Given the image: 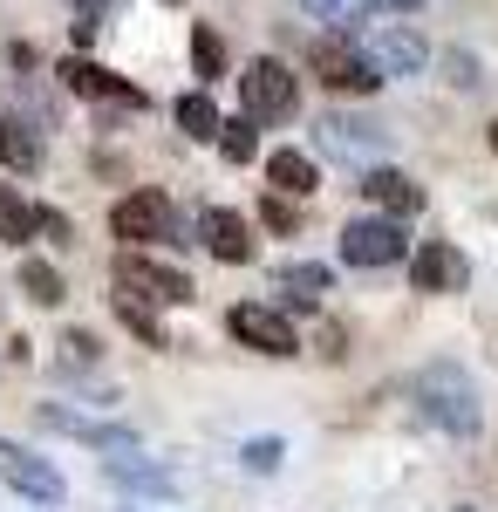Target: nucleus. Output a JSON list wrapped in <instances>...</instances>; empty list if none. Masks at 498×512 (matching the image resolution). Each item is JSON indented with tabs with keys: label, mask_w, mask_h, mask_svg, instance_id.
<instances>
[{
	"label": "nucleus",
	"mask_w": 498,
	"mask_h": 512,
	"mask_svg": "<svg viewBox=\"0 0 498 512\" xmlns=\"http://www.w3.org/2000/svg\"><path fill=\"white\" fill-rule=\"evenodd\" d=\"M417 403L430 424H444L451 437H478V424H485V410H478V383L464 376L458 362H430L417 376Z\"/></svg>",
	"instance_id": "nucleus-1"
},
{
	"label": "nucleus",
	"mask_w": 498,
	"mask_h": 512,
	"mask_svg": "<svg viewBox=\"0 0 498 512\" xmlns=\"http://www.w3.org/2000/svg\"><path fill=\"white\" fill-rule=\"evenodd\" d=\"M239 96H246V123H287L301 110V82L287 76V62H246V76H239Z\"/></svg>",
	"instance_id": "nucleus-2"
},
{
	"label": "nucleus",
	"mask_w": 498,
	"mask_h": 512,
	"mask_svg": "<svg viewBox=\"0 0 498 512\" xmlns=\"http://www.w3.org/2000/svg\"><path fill=\"white\" fill-rule=\"evenodd\" d=\"M116 287H123L130 301H164V308H185V301H192V274H185V267H164L151 253H123V260H116Z\"/></svg>",
	"instance_id": "nucleus-3"
},
{
	"label": "nucleus",
	"mask_w": 498,
	"mask_h": 512,
	"mask_svg": "<svg viewBox=\"0 0 498 512\" xmlns=\"http://www.w3.org/2000/svg\"><path fill=\"white\" fill-rule=\"evenodd\" d=\"M403 253H410L403 219L369 212V219H348V226H342V260H348V267H396Z\"/></svg>",
	"instance_id": "nucleus-4"
},
{
	"label": "nucleus",
	"mask_w": 498,
	"mask_h": 512,
	"mask_svg": "<svg viewBox=\"0 0 498 512\" xmlns=\"http://www.w3.org/2000/svg\"><path fill=\"white\" fill-rule=\"evenodd\" d=\"M355 48H362V62H369V69H376V76H417L423 62H430V48H423V35H410V28H403V21H383V28H362V41H355Z\"/></svg>",
	"instance_id": "nucleus-5"
},
{
	"label": "nucleus",
	"mask_w": 498,
	"mask_h": 512,
	"mask_svg": "<svg viewBox=\"0 0 498 512\" xmlns=\"http://www.w3.org/2000/svg\"><path fill=\"white\" fill-rule=\"evenodd\" d=\"M226 328H232V342H246L253 355H273V362L301 349V342H294V321L280 315V308H267V301H239L226 315Z\"/></svg>",
	"instance_id": "nucleus-6"
},
{
	"label": "nucleus",
	"mask_w": 498,
	"mask_h": 512,
	"mask_svg": "<svg viewBox=\"0 0 498 512\" xmlns=\"http://www.w3.org/2000/svg\"><path fill=\"white\" fill-rule=\"evenodd\" d=\"M314 69H321V82L335 89V96H369V89H383V76L362 62V48L355 41H314Z\"/></svg>",
	"instance_id": "nucleus-7"
},
{
	"label": "nucleus",
	"mask_w": 498,
	"mask_h": 512,
	"mask_svg": "<svg viewBox=\"0 0 498 512\" xmlns=\"http://www.w3.org/2000/svg\"><path fill=\"white\" fill-rule=\"evenodd\" d=\"M110 233L123 246H144V239H164L171 233V198L164 192H130L110 205Z\"/></svg>",
	"instance_id": "nucleus-8"
},
{
	"label": "nucleus",
	"mask_w": 498,
	"mask_h": 512,
	"mask_svg": "<svg viewBox=\"0 0 498 512\" xmlns=\"http://www.w3.org/2000/svg\"><path fill=\"white\" fill-rule=\"evenodd\" d=\"M410 280H417V294H458L464 280H471V267H464L458 246L430 239V246H417V253H410Z\"/></svg>",
	"instance_id": "nucleus-9"
},
{
	"label": "nucleus",
	"mask_w": 498,
	"mask_h": 512,
	"mask_svg": "<svg viewBox=\"0 0 498 512\" xmlns=\"http://www.w3.org/2000/svg\"><path fill=\"white\" fill-rule=\"evenodd\" d=\"M0 478L14 485V492H28V499H41V506H55L69 485H62V472L48 465V458H35V451H0Z\"/></svg>",
	"instance_id": "nucleus-10"
},
{
	"label": "nucleus",
	"mask_w": 498,
	"mask_h": 512,
	"mask_svg": "<svg viewBox=\"0 0 498 512\" xmlns=\"http://www.w3.org/2000/svg\"><path fill=\"white\" fill-rule=\"evenodd\" d=\"M198 239H205V253H219L226 267L253 260V233H246V219H239V212H226V205H212V212L198 219Z\"/></svg>",
	"instance_id": "nucleus-11"
},
{
	"label": "nucleus",
	"mask_w": 498,
	"mask_h": 512,
	"mask_svg": "<svg viewBox=\"0 0 498 512\" xmlns=\"http://www.w3.org/2000/svg\"><path fill=\"white\" fill-rule=\"evenodd\" d=\"M41 424L62 437H82V444H96V451H130V431H116V424H96V417H82L69 403H41Z\"/></svg>",
	"instance_id": "nucleus-12"
},
{
	"label": "nucleus",
	"mask_w": 498,
	"mask_h": 512,
	"mask_svg": "<svg viewBox=\"0 0 498 512\" xmlns=\"http://www.w3.org/2000/svg\"><path fill=\"white\" fill-rule=\"evenodd\" d=\"M321 144L335 151V158H369V151H383L389 130L369 117H321Z\"/></svg>",
	"instance_id": "nucleus-13"
},
{
	"label": "nucleus",
	"mask_w": 498,
	"mask_h": 512,
	"mask_svg": "<svg viewBox=\"0 0 498 512\" xmlns=\"http://www.w3.org/2000/svg\"><path fill=\"white\" fill-rule=\"evenodd\" d=\"M55 76L69 82L76 96H89V103H130V110L144 103V96H137V89H130L123 76H110V69H96V62H62Z\"/></svg>",
	"instance_id": "nucleus-14"
},
{
	"label": "nucleus",
	"mask_w": 498,
	"mask_h": 512,
	"mask_svg": "<svg viewBox=\"0 0 498 512\" xmlns=\"http://www.w3.org/2000/svg\"><path fill=\"white\" fill-rule=\"evenodd\" d=\"M362 192L383 205V219H410V212H423V185H417V178H403V171H369Z\"/></svg>",
	"instance_id": "nucleus-15"
},
{
	"label": "nucleus",
	"mask_w": 498,
	"mask_h": 512,
	"mask_svg": "<svg viewBox=\"0 0 498 512\" xmlns=\"http://www.w3.org/2000/svg\"><path fill=\"white\" fill-rule=\"evenodd\" d=\"M267 185L280 198H307L314 185H321V171H314L307 151H273V158H267Z\"/></svg>",
	"instance_id": "nucleus-16"
},
{
	"label": "nucleus",
	"mask_w": 498,
	"mask_h": 512,
	"mask_svg": "<svg viewBox=\"0 0 498 512\" xmlns=\"http://www.w3.org/2000/svg\"><path fill=\"white\" fill-rule=\"evenodd\" d=\"M273 287H287V301H294V308H314V301L335 287V274H328V267H314V260H287V267H273Z\"/></svg>",
	"instance_id": "nucleus-17"
},
{
	"label": "nucleus",
	"mask_w": 498,
	"mask_h": 512,
	"mask_svg": "<svg viewBox=\"0 0 498 512\" xmlns=\"http://www.w3.org/2000/svg\"><path fill=\"white\" fill-rule=\"evenodd\" d=\"M171 117H178V130H185V137H198V144H219V103H212V96H205V89H185V96H178V103H171Z\"/></svg>",
	"instance_id": "nucleus-18"
},
{
	"label": "nucleus",
	"mask_w": 498,
	"mask_h": 512,
	"mask_svg": "<svg viewBox=\"0 0 498 512\" xmlns=\"http://www.w3.org/2000/svg\"><path fill=\"white\" fill-rule=\"evenodd\" d=\"M103 472H110L116 485H130V492H171V485H178L164 465H144L137 451H110V458H103Z\"/></svg>",
	"instance_id": "nucleus-19"
},
{
	"label": "nucleus",
	"mask_w": 498,
	"mask_h": 512,
	"mask_svg": "<svg viewBox=\"0 0 498 512\" xmlns=\"http://www.w3.org/2000/svg\"><path fill=\"white\" fill-rule=\"evenodd\" d=\"M0 171H41V137H28V123L0 110Z\"/></svg>",
	"instance_id": "nucleus-20"
},
{
	"label": "nucleus",
	"mask_w": 498,
	"mask_h": 512,
	"mask_svg": "<svg viewBox=\"0 0 498 512\" xmlns=\"http://www.w3.org/2000/svg\"><path fill=\"white\" fill-rule=\"evenodd\" d=\"M192 69H198V82H219V76H226V41H219L212 21H198V28H192Z\"/></svg>",
	"instance_id": "nucleus-21"
},
{
	"label": "nucleus",
	"mask_w": 498,
	"mask_h": 512,
	"mask_svg": "<svg viewBox=\"0 0 498 512\" xmlns=\"http://www.w3.org/2000/svg\"><path fill=\"white\" fill-rule=\"evenodd\" d=\"M0 239H7V246L35 239V205L14 192V185H0Z\"/></svg>",
	"instance_id": "nucleus-22"
},
{
	"label": "nucleus",
	"mask_w": 498,
	"mask_h": 512,
	"mask_svg": "<svg viewBox=\"0 0 498 512\" xmlns=\"http://www.w3.org/2000/svg\"><path fill=\"white\" fill-rule=\"evenodd\" d=\"M219 151H226V164H253L260 158V123H246V117L219 123Z\"/></svg>",
	"instance_id": "nucleus-23"
},
{
	"label": "nucleus",
	"mask_w": 498,
	"mask_h": 512,
	"mask_svg": "<svg viewBox=\"0 0 498 512\" xmlns=\"http://www.w3.org/2000/svg\"><path fill=\"white\" fill-rule=\"evenodd\" d=\"M21 294H28V301H41V308H55L69 287H62V274H55L48 260H21Z\"/></svg>",
	"instance_id": "nucleus-24"
},
{
	"label": "nucleus",
	"mask_w": 498,
	"mask_h": 512,
	"mask_svg": "<svg viewBox=\"0 0 498 512\" xmlns=\"http://www.w3.org/2000/svg\"><path fill=\"white\" fill-rule=\"evenodd\" d=\"M116 315H123V328H130V335H144V342H151V349H164V328H157V321L144 315V308H137V301H130V294H116Z\"/></svg>",
	"instance_id": "nucleus-25"
},
{
	"label": "nucleus",
	"mask_w": 498,
	"mask_h": 512,
	"mask_svg": "<svg viewBox=\"0 0 498 512\" xmlns=\"http://www.w3.org/2000/svg\"><path fill=\"white\" fill-rule=\"evenodd\" d=\"M260 219H267L273 233H294V226H301V212H294V198H280V192H267V198H260Z\"/></svg>",
	"instance_id": "nucleus-26"
},
{
	"label": "nucleus",
	"mask_w": 498,
	"mask_h": 512,
	"mask_svg": "<svg viewBox=\"0 0 498 512\" xmlns=\"http://www.w3.org/2000/svg\"><path fill=\"white\" fill-rule=\"evenodd\" d=\"M280 458H287L280 437H253V444H246V465H253V472H280Z\"/></svg>",
	"instance_id": "nucleus-27"
},
{
	"label": "nucleus",
	"mask_w": 498,
	"mask_h": 512,
	"mask_svg": "<svg viewBox=\"0 0 498 512\" xmlns=\"http://www.w3.org/2000/svg\"><path fill=\"white\" fill-rule=\"evenodd\" d=\"M301 7L314 21H348V14H355V0H301Z\"/></svg>",
	"instance_id": "nucleus-28"
},
{
	"label": "nucleus",
	"mask_w": 498,
	"mask_h": 512,
	"mask_svg": "<svg viewBox=\"0 0 498 512\" xmlns=\"http://www.w3.org/2000/svg\"><path fill=\"white\" fill-rule=\"evenodd\" d=\"M62 355H69V362H96V335H62Z\"/></svg>",
	"instance_id": "nucleus-29"
},
{
	"label": "nucleus",
	"mask_w": 498,
	"mask_h": 512,
	"mask_svg": "<svg viewBox=\"0 0 498 512\" xmlns=\"http://www.w3.org/2000/svg\"><path fill=\"white\" fill-rule=\"evenodd\" d=\"M362 7H376V14H417L423 0H362Z\"/></svg>",
	"instance_id": "nucleus-30"
},
{
	"label": "nucleus",
	"mask_w": 498,
	"mask_h": 512,
	"mask_svg": "<svg viewBox=\"0 0 498 512\" xmlns=\"http://www.w3.org/2000/svg\"><path fill=\"white\" fill-rule=\"evenodd\" d=\"M492 151H498V117H492Z\"/></svg>",
	"instance_id": "nucleus-31"
}]
</instances>
